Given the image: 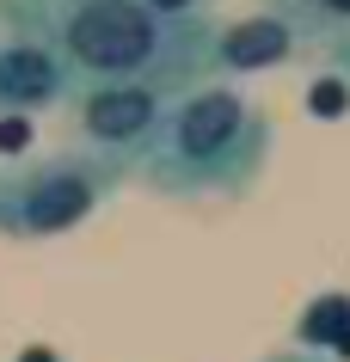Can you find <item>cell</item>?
Wrapping results in <instances>:
<instances>
[{"instance_id": "obj_4", "label": "cell", "mask_w": 350, "mask_h": 362, "mask_svg": "<svg viewBox=\"0 0 350 362\" xmlns=\"http://www.w3.org/2000/svg\"><path fill=\"white\" fill-rule=\"evenodd\" d=\"M166 98L160 86H141V80H111V86H74V135L80 148L111 160V166L136 172V160L148 153L160 117H166Z\"/></svg>"}, {"instance_id": "obj_2", "label": "cell", "mask_w": 350, "mask_h": 362, "mask_svg": "<svg viewBox=\"0 0 350 362\" xmlns=\"http://www.w3.org/2000/svg\"><path fill=\"white\" fill-rule=\"evenodd\" d=\"M271 166V117L233 80H197L166 98L136 178L160 197H246Z\"/></svg>"}, {"instance_id": "obj_8", "label": "cell", "mask_w": 350, "mask_h": 362, "mask_svg": "<svg viewBox=\"0 0 350 362\" xmlns=\"http://www.w3.org/2000/svg\"><path fill=\"white\" fill-rule=\"evenodd\" d=\"M338 332H350V301L344 295H326V301H313L308 320H301V350H320V344L338 338Z\"/></svg>"}, {"instance_id": "obj_7", "label": "cell", "mask_w": 350, "mask_h": 362, "mask_svg": "<svg viewBox=\"0 0 350 362\" xmlns=\"http://www.w3.org/2000/svg\"><path fill=\"white\" fill-rule=\"evenodd\" d=\"M264 13L295 31V43L338 49L350 43V0H264Z\"/></svg>"}, {"instance_id": "obj_9", "label": "cell", "mask_w": 350, "mask_h": 362, "mask_svg": "<svg viewBox=\"0 0 350 362\" xmlns=\"http://www.w3.org/2000/svg\"><path fill=\"white\" fill-rule=\"evenodd\" d=\"M148 6H160L166 19H209V0H148Z\"/></svg>"}, {"instance_id": "obj_1", "label": "cell", "mask_w": 350, "mask_h": 362, "mask_svg": "<svg viewBox=\"0 0 350 362\" xmlns=\"http://www.w3.org/2000/svg\"><path fill=\"white\" fill-rule=\"evenodd\" d=\"M0 31L49 43L74 86L141 80L160 93H185L209 80L215 49L209 19H166L148 0H0Z\"/></svg>"}, {"instance_id": "obj_10", "label": "cell", "mask_w": 350, "mask_h": 362, "mask_svg": "<svg viewBox=\"0 0 350 362\" xmlns=\"http://www.w3.org/2000/svg\"><path fill=\"white\" fill-rule=\"evenodd\" d=\"M264 362H332L326 350H276V356H264Z\"/></svg>"}, {"instance_id": "obj_6", "label": "cell", "mask_w": 350, "mask_h": 362, "mask_svg": "<svg viewBox=\"0 0 350 362\" xmlns=\"http://www.w3.org/2000/svg\"><path fill=\"white\" fill-rule=\"evenodd\" d=\"M301 43L283 19L258 13V19H233L215 25V49H209V80H240V74H264L276 62H289Z\"/></svg>"}, {"instance_id": "obj_5", "label": "cell", "mask_w": 350, "mask_h": 362, "mask_svg": "<svg viewBox=\"0 0 350 362\" xmlns=\"http://www.w3.org/2000/svg\"><path fill=\"white\" fill-rule=\"evenodd\" d=\"M74 98V74L37 37L0 31V117H37Z\"/></svg>"}, {"instance_id": "obj_3", "label": "cell", "mask_w": 350, "mask_h": 362, "mask_svg": "<svg viewBox=\"0 0 350 362\" xmlns=\"http://www.w3.org/2000/svg\"><path fill=\"white\" fill-rule=\"evenodd\" d=\"M117 185H123V166H111V160H98L86 148L0 166V233L6 240H56V233H74L111 203Z\"/></svg>"}, {"instance_id": "obj_12", "label": "cell", "mask_w": 350, "mask_h": 362, "mask_svg": "<svg viewBox=\"0 0 350 362\" xmlns=\"http://www.w3.org/2000/svg\"><path fill=\"white\" fill-rule=\"evenodd\" d=\"M19 362H62V356H56V350H25Z\"/></svg>"}, {"instance_id": "obj_11", "label": "cell", "mask_w": 350, "mask_h": 362, "mask_svg": "<svg viewBox=\"0 0 350 362\" xmlns=\"http://www.w3.org/2000/svg\"><path fill=\"white\" fill-rule=\"evenodd\" d=\"M326 56H332V62H338V68L350 74V43H338V49H326Z\"/></svg>"}]
</instances>
